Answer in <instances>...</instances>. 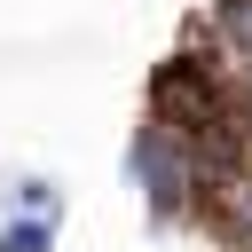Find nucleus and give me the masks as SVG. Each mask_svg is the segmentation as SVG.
<instances>
[{
	"label": "nucleus",
	"mask_w": 252,
	"mask_h": 252,
	"mask_svg": "<svg viewBox=\"0 0 252 252\" xmlns=\"http://www.w3.org/2000/svg\"><path fill=\"white\" fill-rule=\"evenodd\" d=\"M0 252H47V228H39V220H24V228H8V236H0Z\"/></svg>",
	"instance_id": "20e7f679"
},
{
	"label": "nucleus",
	"mask_w": 252,
	"mask_h": 252,
	"mask_svg": "<svg viewBox=\"0 0 252 252\" xmlns=\"http://www.w3.org/2000/svg\"><path fill=\"white\" fill-rule=\"evenodd\" d=\"M134 173H142V189H150L158 213H189V205L213 189L205 158H197L181 134H165V126H142V142H134Z\"/></svg>",
	"instance_id": "f257e3e1"
},
{
	"label": "nucleus",
	"mask_w": 252,
	"mask_h": 252,
	"mask_svg": "<svg viewBox=\"0 0 252 252\" xmlns=\"http://www.w3.org/2000/svg\"><path fill=\"white\" fill-rule=\"evenodd\" d=\"M213 189H220V213H228V228H236V236H252V173H220Z\"/></svg>",
	"instance_id": "f03ea898"
},
{
	"label": "nucleus",
	"mask_w": 252,
	"mask_h": 252,
	"mask_svg": "<svg viewBox=\"0 0 252 252\" xmlns=\"http://www.w3.org/2000/svg\"><path fill=\"white\" fill-rule=\"evenodd\" d=\"M220 39L252 63V0H228V16H220Z\"/></svg>",
	"instance_id": "7ed1b4c3"
}]
</instances>
